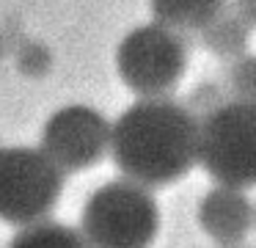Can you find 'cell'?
Wrapping results in <instances>:
<instances>
[{
    "label": "cell",
    "instance_id": "obj_1",
    "mask_svg": "<svg viewBox=\"0 0 256 248\" xmlns=\"http://www.w3.org/2000/svg\"><path fill=\"white\" fill-rule=\"evenodd\" d=\"M108 152L124 179L174 185L198 165V119L171 97H144L110 124Z\"/></svg>",
    "mask_w": 256,
    "mask_h": 248
},
{
    "label": "cell",
    "instance_id": "obj_2",
    "mask_svg": "<svg viewBox=\"0 0 256 248\" xmlns=\"http://www.w3.org/2000/svg\"><path fill=\"white\" fill-rule=\"evenodd\" d=\"M88 248H152L160 231V207L149 187L110 179L88 196L80 215Z\"/></svg>",
    "mask_w": 256,
    "mask_h": 248
},
{
    "label": "cell",
    "instance_id": "obj_3",
    "mask_svg": "<svg viewBox=\"0 0 256 248\" xmlns=\"http://www.w3.org/2000/svg\"><path fill=\"white\" fill-rule=\"evenodd\" d=\"M198 165L215 185L256 187V108L228 99L201 116Z\"/></svg>",
    "mask_w": 256,
    "mask_h": 248
},
{
    "label": "cell",
    "instance_id": "obj_4",
    "mask_svg": "<svg viewBox=\"0 0 256 248\" xmlns=\"http://www.w3.org/2000/svg\"><path fill=\"white\" fill-rule=\"evenodd\" d=\"M64 190V171L39 146H0V220L25 229L47 220Z\"/></svg>",
    "mask_w": 256,
    "mask_h": 248
},
{
    "label": "cell",
    "instance_id": "obj_5",
    "mask_svg": "<svg viewBox=\"0 0 256 248\" xmlns=\"http://www.w3.org/2000/svg\"><path fill=\"white\" fill-rule=\"evenodd\" d=\"M116 69L130 91L144 97H168L188 69V42L166 25L132 28L118 42Z\"/></svg>",
    "mask_w": 256,
    "mask_h": 248
},
{
    "label": "cell",
    "instance_id": "obj_6",
    "mask_svg": "<svg viewBox=\"0 0 256 248\" xmlns=\"http://www.w3.org/2000/svg\"><path fill=\"white\" fill-rule=\"evenodd\" d=\"M110 146V121L88 105H66L44 121L42 152L64 171L91 168Z\"/></svg>",
    "mask_w": 256,
    "mask_h": 248
},
{
    "label": "cell",
    "instance_id": "obj_7",
    "mask_svg": "<svg viewBox=\"0 0 256 248\" xmlns=\"http://www.w3.org/2000/svg\"><path fill=\"white\" fill-rule=\"evenodd\" d=\"M198 226L218 245H237L254 226V204L245 190L212 185L198 201Z\"/></svg>",
    "mask_w": 256,
    "mask_h": 248
},
{
    "label": "cell",
    "instance_id": "obj_8",
    "mask_svg": "<svg viewBox=\"0 0 256 248\" xmlns=\"http://www.w3.org/2000/svg\"><path fill=\"white\" fill-rule=\"evenodd\" d=\"M228 0H152V14L157 25H166L176 33H201Z\"/></svg>",
    "mask_w": 256,
    "mask_h": 248
},
{
    "label": "cell",
    "instance_id": "obj_9",
    "mask_svg": "<svg viewBox=\"0 0 256 248\" xmlns=\"http://www.w3.org/2000/svg\"><path fill=\"white\" fill-rule=\"evenodd\" d=\"M198 36H201V44H204L212 55L228 61V64L242 58V55H248L250 28L245 25L242 17H240L232 6H226Z\"/></svg>",
    "mask_w": 256,
    "mask_h": 248
},
{
    "label": "cell",
    "instance_id": "obj_10",
    "mask_svg": "<svg viewBox=\"0 0 256 248\" xmlns=\"http://www.w3.org/2000/svg\"><path fill=\"white\" fill-rule=\"evenodd\" d=\"M8 248H88L78 229L56 220H42V223L25 226L14 234Z\"/></svg>",
    "mask_w": 256,
    "mask_h": 248
},
{
    "label": "cell",
    "instance_id": "obj_11",
    "mask_svg": "<svg viewBox=\"0 0 256 248\" xmlns=\"http://www.w3.org/2000/svg\"><path fill=\"white\" fill-rule=\"evenodd\" d=\"M223 91L232 102L256 108V55H242L228 64Z\"/></svg>",
    "mask_w": 256,
    "mask_h": 248
},
{
    "label": "cell",
    "instance_id": "obj_12",
    "mask_svg": "<svg viewBox=\"0 0 256 248\" xmlns=\"http://www.w3.org/2000/svg\"><path fill=\"white\" fill-rule=\"evenodd\" d=\"M232 9L237 11V14L242 17L245 25H248L250 31H254V28H256V0H234Z\"/></svg>",
    "mask_w": 256,
    "mask_h": 248
}]
</instances>
